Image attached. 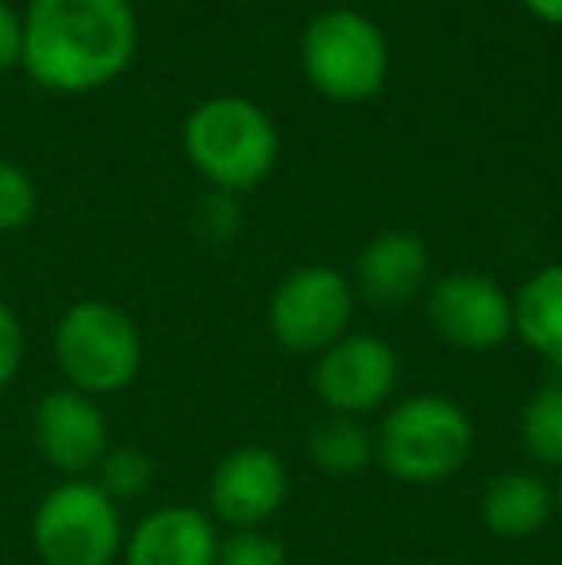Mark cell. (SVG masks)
<instances>
[{
    "mask_svg": "<svg viewBox=\"0 0 562 565\" xmlns=\"http://www.w3.org/2000/svg\"><path fill=\"white\" fill-rule=\"evenodd\" d=\"M139 20L131 0H28L20 66L46 93H97L131 66Z\"/></svg>",
    "mask_w": 562,
    "mask_h": 565,
    "instance_id": "cell-1",
    "label": "cell"
},
{
    "mask_svg": "<svg viewBox=\"0 0 562 565\" xmlns=\"http://www.w3.org/2000/svg\"><path fill=\"white\" fill-rule=\"evenodd\" d=\"M378 466L401 484H439L466 469L474 454V419L443 393L393 401L374 427Z\"/></svg>",
    "mask_w": 562,
    "mask_h": 565,
    "instance_id": "cell-2",
    "label": "cell"
},
{
    "mask_svg": "<svg viewBox=\"0 0 562 565\" xmlns=\"http://www.w3.org/2000/svg\"><path fill=\"white\" fill-rule=\"evenodd\" d=\"M181 147L193 170L216 193H243L263 185L282 154V139L266 108L247 97H212L185 119Z\"/></svg>",
    "mask_w": 562,
    "mask_h": 565,
    "instance_id": "cell-3",
    "label": "cell"
},
{
    "mask_svg": "<svg viewBox=\"0 0 562 565\" xmlns=\"http://www.w3.org/2000/svg\"><path fill=\"white\" fill-rule=\"evenodd\" d=\"M51 350L66 388H77L93 401L131 388L142 370V335L136 320L108 300L70 305L54 323Z\"/></svg>",
    "mask_w": 562,
    "mask_h": 565,
    "instance_id": "cell-4",
    "label": "cell"
},
{
    "mask_svg": "<svg viewBox=\"0 0 562 565\" xmlns=\"http://www.w3.org/2000/svg\"><path fill=\"white\" fill-rule=\"evenodd\" d=\"M300 66L320 97L336 105H362L385 89L390 43L370 15L354 8H328L312 15L300 35Z\"/></svg>",
    "mask_w": 562,
    "mask_h": 565,
    "instance_id": "cell-5",
    "label": "cell"
},
{
    "mask_svg": "<svg viewBox=\"0 0 562 565\" xmlns=\"http://www.w3.org/2000/svg\"><path fill=\"white\" fill-rule=\"evenodd\" d=\"M124 512L93 477H62L31 515V546L43 565H116L124 554Z\"/></svg>",
    "mask_w": 562,
    "mask_h": 565,
    "instance_id": "cell-6",
    "label": "cell"
},
{
    "mask_svg": "<svg viewBox=\"0 0 562 565\" xmlns=\"http://www.w3.org/2000/svg\"><path fill=\"white\" fill-rule=\"evenodd\" d=\"M354 300L351 277L336 266H300L278 281L266 323L285 354L316 358L351 331Z\"/></svg>",
    "mask_w": 562,
    "mask_h": 565,
    "instance_id": "cell-7",
    "label": "cell"
},
{
    "mask_svg": "<svg viewBox=\"0 0 562 565\" xmlns=\"http://www.w3.org/2000/svg\"><path fill=\"white\" fill-rule=\"evenodd\" d=\"M401 381V358L390 339L370 331H347L316 354L312 393L336 416L367 419L370 412L390 408Z\"/></svg>",
    "mask_w": 562,
    "mask_h": 565,
    "instance_id": "cell-8",
    "label": "cell"
},
{
    "mask_svg": "<svg viewBox=\"0 0 562 565\" xmlns=\"http://www.w3.org/2000/svg\"><path fill=\"white\" fill-rule=\"evenodd\" d=\"M424 312L435 335L463 354H494L512 339V297L494 277L474 269L427 285Z\"/></svg>",
    "mask_w": 562,
    "mask_h": 565,
    "instance_id": "cell-9",
    "label": "cell"
},
{
    "mask_svg": "<svg viewBox=\"0 0 562 565\" xmlns=\"http://www.w3.org/2000/svg\"><path fill=\"white\" fill-rule=\"evenodd\" d=\"M289 500V466L278 450L247 447L227 450L212 466L209 477V515L216 527L227 531H255L266 527Z\"/></svg>",
    "mask_w": 562,
    "mask_h": 565,
    "instance_id": "cell-10",
    "label": "cell"
},
{
    "mask_svg": "<svg viewBox=\"0 0 562 565\" xmlns=\"http://www.w3.org/2000/svg\"><path fill=\"white\" fill-rule=\"evenodd\" d=\"M31 439H35L39 458L62 477H93V469L113 447L100 401L77 388H54L35 404Z\"/></svg>",
    "mask_w": 562,
    "mask_h": 565,
    "instance_id": "cell-11",
    "label": "cell"
},
{
    "mask_svg": "<svg viewBox=\"0 0 562 565\" xmlns=\"http://www.w3.org/2000/svg\"><path fill=\"white\" fill-rule=\"evenodd\" d=\"M220 527L197 504H162L124 539L120 565H216Z\"/></svg>",
    "mask_w": 562,
    "mask_h": 565,
    "instance_id": "cell-12",
    "label": "cell"
},
{
    "mask_svg": "<svg viewBox=\"0 0 562 565\" xmlns=\"http://www.w3.org/2000/svg\"><path fill=\"white\" fill-rule=\"evenodd\" d=\"M432 254L409 231H382L354 262V297L374 308H405L427 289Z\"/></svg>",
    "mask_w": 562,
    "mask_h": 565,
    "instance_id": "cell-13",
    "label": "cell"
},
{
    "mask_svg": "<svg viewBox=\"0 0 562 565\" xmlns=\"http://www.w3.org/2000/svg\"><path fill=\"white\" fill-rule=\"evenodd\" d=\"M478 515L494 539L528 543L555 520V484L536 469H505L481 489Z\"/></svg>",
    "mask_w": 562,
    "mask_h": 565,
    "instance_id": "cell-14",
    "label": "cell"
},
{
    "mask_svg": "<svg viewBox=\"0 0 562 565\" xmlns=\"http://www.w3.org/2000/svg\"><path fill=\"white\" fill-rule=\"evenodd\" d=\"M512 335L562 373V262L536 269L512 297Z\"/></svg>",
    "mask_w": 562,
    "mask_h": 565,
    "instance_id": "cell-15",
    "label": "cell"
},
{
    "mask_svg": "<svg viewBox=\"0 0 562 565\" xmlns=\"http://www.w3.org/2000/svg\"><path fill=\"white\" fill-rule=\"evenodd\" d=\"M305 454L324 477H359L378 466L374 431L354 416L324 412L305 435Z\"/></svg>",
    "mask_w": 562,
    "mask_h": 565,
    "instance_id": "cell-16",
    "label": "cell"
},
{
    "mask_svg": "<svg viewBox=\"0 0 562 565\" xmlns=\"http://www.w3.org/2000/svg\"><path fill=\"white\" fill-rule=\"evenodd\" d=\"M520 447L536 466L562 473V373L543 381L520 408Z\"/></svg>",
    "mask_w": 562,
    "mask_h": 565,
    "instance_id": "cell-17",
    "label": "cell"
},
{
    "mask_svg": "<svg viewBox=\"0 0 562 565\" xmlns=\"http://www.w3.org/2000/svg\"><path fill=\"white\" fill-rule=\"evenodd\" d=\"M93 481L108 500L124 508L155 489V458L142 447H108L100 466L93 469Z\"/></svg>",
    "mask_w": 562,
    "mask_h": 565,
    "instance_id": "cell-18",
    "label": "cell"
},
{
    "mask_svg": "<svg viewBox=\"0 0 562 565\" xmlns=\"http://www.w3.org/2000/svg\"><path fill=\"white\" fill-rule=\"evenodd\" d=\"M39 209V189L23 166L0 158V235L28 227Z\"/></svg>",
    "mask_w": 562,
    "mask_h": 565,
    "instance_id": "cell-19",
    "label": "cell"
},
{
    "mask_svg": "<svg viewBox=\"0 0 562 565\" xmlns=\"http://www.w3.org/2000/svg\"><path fill=\"white\" fill-rule=\"evenodd\" d=\"M216 565H289V551L271 531H227L220 535V558Z\"/></svg>",
    "mask_w": 562,
    "mask_h": 565,
    "instance_id": "cell-20",
    "label": "cell"
},
{
    "mask_svg": "<svg viewBox=\"0 0 562 565\" xmlns=\"http://www.w3.org/2000/svg\"><path fill=\"white\" fill-rule=\"evenodd\" d=\"M23 354H28V339H23V323L12 305L0 300V393L20 377Z\"/></svg>",
    "mask_w": 562,
    "mask_h": 565,
    "instance_id": "cell-21",
    "label": "cell"
},
{
    "mask_svg": "<svg viewBox=\"0 0 562 565\" xmlns=\"http://www.w3.org/2000/svg\"><path fill=\"white\" fill-rule=\"evenodd\" d=\"M23 58V12L0 0V74L15 70Z\"/></svg>",
    "mask_w": 562,
    "mask_h": 565,
    "instance_id": "cell-22",
    "label": "cell"
},
{
    "mask_svg": "<svg viewBox=\"0 0 562 565\" xmlns=\"http://www.w3.org/2000/svg\"><path fill=\"white\" fill-rule=\"evenodd\" d=\"M240 227V212H235L232 193H216L212 201H204L201 209V231L209 238H232Z\"/></svg>",
    "mask_w": 562,
    "mask_h": 565,
    "instance_id": "cell-23",
    "label": "cell"
},
{
    "mask_svg": "<svg viewBox=\"0 0 562 565\" xmlns=\"http://www.w3.org/2000/svg\"><path fill=\"white\" fill-rule=\"evenodd\" d=\"M524 8L543 23H562V0H524Z\"/></svg>",
    "mask_w": 562,
    "mask_h": 565,
    "instance_id": "cell-24",
    "label": "cell"
},
{
    "mask_svg": "<svg viewBox=\"0 0 562 565\" xmlns=\"http://www.w3.org/2000/svg\"><path fill=\"white\" fill-rule=\"evenodd\" d=\"M555 515L562 520V473H559V484H555Z\"/></svg>",
    "mask_w": 562,
    "mask_h": 565,
    "instance_id": "cell-25",
    "label": "cell"
}]
</instances>
